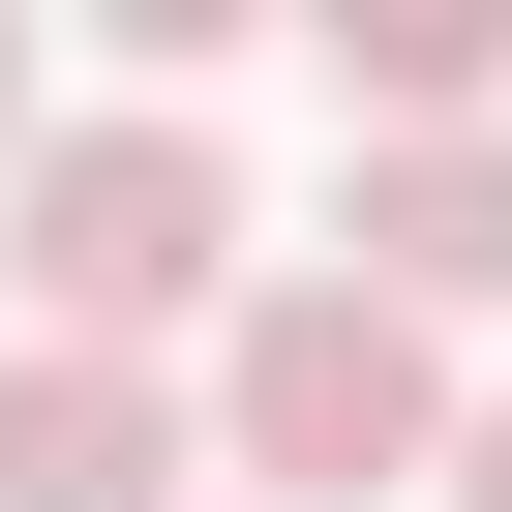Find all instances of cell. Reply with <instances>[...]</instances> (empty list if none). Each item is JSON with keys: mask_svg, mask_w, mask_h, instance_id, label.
I'll use <instances>...</instances> for the list:
<instances>
[{"mask_svg": "<svg viewBox=\"0 0 512 512\" xmlns=\"http://www.w3.org/2000/svg\"><path fill=\"white\" fill-rule=\"evenodd\" d=\"M452 332L422 302H362V272H272V302H241L211 332V452L241 482H272V512H362V482H452Z\"/></svg>", "mask_w": 512, "mask_h": 512, "instance_id": "obj_1", "label": "cell"}, {"mask_svg": "<svg viewBox=\"0 0 512 512\" xmlns=\"http://www.w3.org/2000/svg\"><path fill=\"white\" fill-rule=\"evenodd\" d=\"M0 272H31V332L151 362L181 302H241V151H211V121H31V181H0Z\"/></svg>", "mask_w": 512, "mask_h": 512, "instance_id": "obj_2", "label": "cell"}, {"mask_svg": "<svg viewBox=\"0 0 512 512\" xmlns=\"http://www.w3.org/2000/svg\"><path fill=\"white\" fill-rule=\"evenodd\" d=\"M181 482H211V392H181V362L0 332V512H181Z\"/></svg>", "mask_w": 512, "mask_h": 512, "instance_id": "obj_3", "label": "cell"}, {"mask_svg": "<svg viewBox=\"0 0 512 512\" xmlns=\"http://www.w3.org/2000/svg\"><path fill=\"white\" fill-rule=\"evenodd\" d=\"M332 272L362 302H512V121H452V151H362V211H332Z\"/></svg>", "mask_w": 512, "mask_h": 512, "instance_id": "obj_4", "label": "cell"}, {"mask_svg": "<svg viewBox=\"0 0 512 512\" xmlns=\"http://www.w3.org/2000/svg\"><path fill=\"white\" fill-rule=\"evenodd\" d=\"M332 91H362V151L512 121V0H332Z\"/></svg>", "mask_w": 512, "mask_h": 512, "instance_id": "obj_5", "label": "cell"}, {"mask_svg": "<svg viewBox=\"0 0 512 512\" xmlns=\"http://www.w3.org/2000/svg\"><path fill=\"white\" fill-rule=\"evenodd\" d=\"M452 512H512V392H482V422H452Z\"/></svg>", "mask_w": 512, "mask_h": 512, "instance_id": "obj_6", "label": "cell"}, {"mask_svg": "<svg viewBox=\"0 0 512 512\" xmlns=\"http://www.w3.org/2000/svg\"><path fill=\"white\" fill-rule=\"evenodd\" d=\"M0 181H31V0H0Z\"/></svg>", "mask_w": 512, "mask_h": 512, "instance_id": "obj_7", "label": "cell"}]
</instances>
